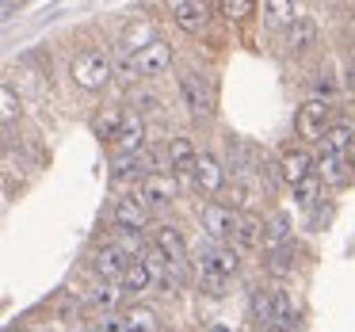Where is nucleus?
<instances>
[{
	"label": "nucleus",
	"mask_w": 355,
	"mask_h": 332,
	"mask_svg": "<svg viewBox=\"0 0 355 332\" xmlns=\"http://www.w3.org/2000/svg\"><path fill=\"white\" fill-rule=\"evenodd\" d=\"M73 85L85 88V92H96V88L107 85V77L115 73V58H107L103 50H85V54L73 58Z\"/></svg>",
	"instance_id": "nucleus-1"
},
{
	"label": "nucleus",
	"mask_w": 355,
	"mask_h": 332,
	"mask_svg": "<svg viewBox=\"0 0 355 332\" xmlns=\"http://www.w3.org/2000/svg\"><path fill=\"white\" fill-rule=\"evenodd\" d=\"M329 103H321V100H309L306 107L294 115V130H298V138H306V141H324V134L332 130L329 126Z\"/></svg>",
	"instance_id": "nucleus-2"
},
{
	"label": "nucleus",
	"mask_w": 355,
	"mask_h": 332,
	"mask_svg": "<svg viewBox=\"0 0 355 332\" xmlns=\"http://www.w3.org/2000/svg\"><path fill=\"white\" fill-rule=\"evenodd\" d=\"M172 199H176V176H168V172H149L138 184V202L146 210L149 207H168Z\"/></svg>",
	"instance_id": "nucleus-3"
},
{
	"label": "nucleus",
	"mask_w": 355,
	"mask_h": 332,
	"mask_svg": "<svg viewBox=\"0 0 355 332\" xmlns=\"http://www.w3.org/2000/svg\"><path fill=\"white\" fill-rule=\"evenodd\" d=\"M180 100H184V107L191 111L195 119H202V115H210V85L199 77V73H184L180 77Z\"/></svg>",
	"instance_id": "nucleus-4"
},
{
	"label": "nucleus",
	"mask_w": 355,
	"mask_h": 332,
	"mask_svg": "<svg viewBox=\"0 0 355 332\" xmlns=\"http://www.w3.org/2000/svg\"><path fill=\"white\" fill-rule=\"evenodd\" d=\"M134 260H126V252L119 245H103L100 252L92 256V271L103 279V283H115V279H126Z\"/></svg>",
	"instance_id": "nucleus-5"
},
{
	"label": "nucleus",
	"mask_w": 355,
	"mask_h": 332,
	"mask_svg": "<svg viewBox=\"0 0 355 332\" xmlns=\"http://www.w3.org/2000/svg\"><path fill=\"white\" fill-rule=\"evenodd\" d=\"M134 69H138V77H161V73H168L172 69V46L161 39H153L138 58H134Z\"/></svg>",
	"instance_id": "nucleus-6"
},
{
	"label": "nucleus",
	"mask_w": 355,
	"mask_h": 332,
	"mask_svg": "<svg viewBox=\"0 0 355 332\" xmlns=\"http://www.w3.org/2000/svg\"><path fill=\"white\" fill-rule=\"evenodd\" d=\"M237 225H241V218L233 214L230 207H222V202H210V207H202V229H207L214 241L233 237V233H237Z\"/></svg>",
	"instance_id": "nucleus-7"
},
{
	"label": "nucleus",
	"mask_w": 355,
	"mask_h": 332,
	"mask_svg": "<svg viewBox=\"0 0 355 332\" xmlns=\"http://www.w3.org/2000/svg\"><path fill=\"white\" fill-rule=\"evenodd\" d=\"M111 149H115L119 157H138L141 149H146V126H141L138 115H126V123H123V130L115 134Z\"/></svg>",
	"instance_id": "nucleus-8"
},
{
	"label": "nucleus",
	"mask_w": 355,
	"mask_h": 332,
	"mask_svg": "<svg viewBox=\"0 0 355 332\" xmlns=\"http://www.w3.org/2000/svg\"><path fill=\"white\" fill-rule=\"evenodd\" d=\"M279 180L283 184H291V187H298V184H306L313 172H309V157H306V149H286L283 157H279Z\"/></svg>",
	"instance_id": "nucleus-9"
},
{
	"label": "nucleus",
	"mask_w": 355,
	"mask_h": 332,
	"mask_svg": "<svg viewBox=\"0 0 355 332\" xmlns=\"http://www.w3.org/2000/svg\"><path fill=\"white\" fill-rule=\"evenodd\" d=\"M199 268L202 271H218V275H237V268H241V256L233 252V248H218V245H207L199 252Z\"/></svg>",
	"instance_id": "nucleus-10"
},
{
	"label": "nucleus",
	"mask_w": 355,
	"mask_h": 332,
	"mask_svg": "<svg viewBox=\"0 0 355 332\" xmlns=\"http://www.w3.org/2000/svg\"><path fill=\"white\" fill-rule=\"evenodd\" d=\"M111 218H115V225L126 233H141L149 225V210L141 207L138 199H119L115 210H111Z\"/></svg>",
	"instance_id": "nucleus-11"
},
{
	"label": "nucleus",
	"mask_w": 355,
	"mask_h": 332,
	"mask_svg": "<svg viewBox=\"0 0 355 332\" xmlns=\"http://www.w3.org/2000/svg\"><path fill=\"white\" fill-rule=\"evenodd\" d=\"M313 46H317V24L309 16H294L291 27H286V50L291 54H306Z\"/></svg>",
	"instance_id": "nucleus-12"
},
{
	"label": "nucleus",
	"mask_w": 355,
	"mask_h": 332,
	"mask_svg": "<svg viewBox=\"0 0 355 332\" xmlns=\"http://www.w3.org/2000/svg\"><path fill=\"white\" fill-rule=\"evenodd\" d=\"M153 248H157V252H161L168 263H184V260H187V245H184V237H180V229H172V225H157Z\"/></svg>",
	"instance_id": "nucleus-13"
},
{
	"label": "nucleus",
	"mask_w": 355,
	"mask_h": 332,
	"mask_svg": "<svg viewBox=\"0 0 355 332\" xmlns=\"http://www.w3.org/2000/svg\"><path fill=\"white\" fill-rule=\"evenodd\" d=\"M225 164H230L233 176H248L252 168H260V153H256L252 146H245V141L230 138V146H225Z\"/></svg>",
	"instance_id": "nucleus-14"
},
{
	"label": "nucleus",
	"mask_w": 355,
	"mask_h": 332,
	"mask_svg": "<svg viewBox=\"0 0 355 332\" xmlns=\"http://www.w3.org/2000/svg\"><path fill=\"white\" fill-rule=\"evenodd\" d=\"M207 16H210V8L207 4H195V0H180V4H172V19H176L184 31H202L207 27Z\"/></svg>",
	"instance_id": "nucleus-15"
},
{
	"label": "nucleus",
	"mask_w": 355,
	"mask_h": 332,
	"mask_svg": "<svg viewBox=\"0 0 355 332\" xmlns=\"http://www.w3.org/2000/svg\"><path fill=\"white\" fill-rule=\"evenodd\" d=\"M195 180H199V187L207 195H218V191H222V184H225V168L218 164V157L202 153L199 164H195Z\"/></svg>",
	"instance_id": "nucleus-16"
},
{
	"label": "nucleus",
	"mask_w": 355,
	"mask_h": 332,
	"mask_svg": "<svg viewBox=\"0 0 355 332\" xmlns=\"http://www.w3.org/2000/svg\"><path fill=\"white\" fill-rule=\"evenodd\" d=\"M168 164H172V172H195L199 153H195L191 138H172L168 141Z\"/></svg>",
	"instance_id": "nucleus-17"
},
{
	"label": "nucleus",
	"mask_w": 355,
	"mask_h": 332,
	"mask_svg": "<svg viewBox=\"0 0 355 332\" xmlns=\"http://www.w3.org/2000/svg\"><path fill=\"white\" fill-rule=\"evenodd\" d=\"M317 176L324 180V184H347V176H352V168H347L344 157L336 153H324L321 161H317Z\"/></svg>",
	"instance_id": "nucleus-18"
},
{
	"label": "nucleus",
	"mask_w": 355,
	"mask_h": 332,
	"mask_svg": "<svg viewBox=\"0 0 355 332\" xmlns=\"http://www.w3.org/2000/svg\"><path fill=\"white\" fill-rule=\"evenodd\" d=\"M146 164H149L146 153H138V157H119V164L111 168V176H115V180H138V184H141V180L149 176Z\"/></svg>",
	"instance_id": "nucleus-19"
},
{
	"label": "nucleus",
	"mask_w": 355,
	"mask_h": 332,
	"mask_svg": "<svg viewBox=\"0 0 355 332\" xmlns=\"http://www.w3.org/2000/svg\"><path fill=\"white\" fill-rule=\"evenodd\" d=\"M149 283H153V268H149L146 260H134L130 271H126V279H123V290L141 294V290H149Z\"/></svg>",
	"instance_id": "nucleus-20"
},
{
	"label": "nucleus",
	"mask_w": 355,
	"mask_h": 332,
	"mask_svg": "<svg viewBox=\"0 0 355 332\" xmlns=\"http://www.w3.org/2000/svg\"><path fill=\"white\" fill-rule=\"evenodd\" d=\"M263 245H268V248H275V252H279V248H286V245H291V222H286L283 214H275L268 225H263Z\"/></svg>",
	"instance_id": "nucleus-21"
},
{
	"label": "nucleus",
	"mask_w": 355,
	"mask_h": 332,
	"mask_svg": "<svg viewBox=\"0 0 355 332\" xmlns=\"http://www.w3.org/2000/svg\"><path fill=\"white\" fill-rule=\"evenodd\" d=\"M248 309H252V317L263 324V329H271V324H275V298H271L268 290H252Z\"/></svg>",
	"instance_id": "nucleus-22"
},
{
	"label": "nucleus",
	"mask_w": 355,
	"mask_h": 332,
	"mask_svg": "<svg viewBox=\"0 0 355 332\" xmlns=\"http://www.w3.org/2000/svg\"><path fill=\"white\" fill-rule=\"evenodd\" d=\"M352 141H355V130H352V126H332V130L324 134V153H336V157H344V161H347V149H352Z\"/></svg>",
	"instance_id": "nucleus-23"
},
{
	"label": "nucleus",
	"mask_w": 355,
	"mask_h": 332,
	"mask_svg": "<svg viewBox=\"0 0 355 332\" xmlns=\"http://www.w3.org/2000/svg\"><path fill=\"white\" fill-rule=\"evenodd\" d=\"M233 241H237V248H260L263 245V229L256 218H241L237 233H233Z\"/></svg>",
	"instance_id": "nucleus-24"
},
{
	"label": "nucleus",
	"mask_w": 355,
	"mask_h": 332,
	"mask_svg": "<svg viewBox=\"0 0 355 332\" xmlns=\"http://www.w3.org/2000/svg\"><path fill=\"white\" fill-rule=\"evenodd\" d=\"M123 294H126L123 286H115V283H103V286H96V290H92V298H88V302H92L96 309H103V313L111 317V309H115L119 302H123Z\"/></svg>",
	"instance_id": "nucleus-25"
},
{
	"label": "nucleus",
	"mask_w": 355,
	"mask_h": 332,
	"mask_svg": "<svg viewBox=\"0 0 355 332\" xmlns=\"http://www.w3.org/2000/svg\"><path fill=\"white\" fill-rule=\"evenodd\" d=\"M126 329L130 332H157V313L153 309H141V306H134V309H126Z\"/></svg>",
	"instance_id": "nucleus-26"
},
{
	"label": "nucleus",
	"mask_w": 355,
	"mask_h": 332,
	"mask_svg": "<svg viewBox=\"0 0 355 332\" xmlns=\"http://www.w3.org/2000/svg\"><path fill=\"white\" fill-rule=\"evenodd\" d=\"M271 298H275V324L279 329H294V302L286 290H271Z\"/></svg>",
	"instance_id": "nucleus-27"
},
{
	"label": "nucleus",
	"mask_w": 355,
	"mask_h": 332,
	"mask_svg": "<svg viewBox=\"0 0 355 332\" xmlns=\"http://www.w3.org/2000/svg\"><path fill=\"white\" fill-rule=\"evenodd\" d=\"M263 19H268V24L294 19V4H286V0H268V4H263Z\"/></svg>",
	"instance_id": "nucleus-28"
},
{
	"label": "nucleus",
	"mask_w": 355,
	"mask_h": 332,
	"mask_svg": "<svg viewBox=\"0 0 355 332\" xmlns=\"http://www.w3.org/2000/svg\"><path fill=\"white\" fill-rule=\"evenodd\" d=\"M317 195H321V176H309L306 184H298V187H294V199H298L302 207H313V202H317Z\"/></svg>",
	"instance_id": "nucleus-29"
},
{
	"label": "nucleus",
	"mask_w": 355,
	"mask_h": 332,
	"mask_svg": "<svg viewBox=\"0 0 355 332\" xmlns=\"http://www.w3.org/2000/svg\"><path fill=\"white\" fill-rule=\"evenodd\" d=\"M332 96H336V80H332L329 73H317V77H313V100L329 103Z\"/></svg>",
	"instance_id": "nucleus-30"
},
{
	"label": "nucleus",
	"mask_w": 355,
	"mask_h": 332,
	"mask_svg": "<svg viewBox=\"0 0 355 332\" xmlns=\"http://www.w3.org/2000/svg\"><path fill=\"white\" fill-rule=\"evenodd\" d=\"M225 286H230V279H225V275H218V271H202V290H207L210 298H222Z\"/></svg>",
	"instance_id": "nucleus-31"
},
{
	"label": "nucleus",
	"mask_w": 355,
	"mask_h": 332,
	"mask_svg": "<svg viewBox=\"0 0 355 332\" xmlns=\"http://www.w3.org/2000/svg\"><path fill=\"white\" fill-rule=\"evenodd\" d=\"M0 111H4V123H12L19 111V100H16V88L12 85H4V92H0Z\"/></svg>",
	"instance_id": "nucleus-32"
},
{
	"label": "nucleus",
	"mask_w": 355,
	"mask_h": 332,
	"mask_svg": "<svg viewBox=\"0 0 355 332\" xmlns=\"http://www.w3.org/2000/svg\"><path fill=\"white\" fill-rule=\"evenodd\" d=\"M218 8H222V16L241 19V16H248V12H252V4H248V0H222Z\"/></svg>",
	"instance_id": "nucleus-33"
},
{
	"label": "nucleus",
	"mask_w": 355,
	"mask_h": 332,
	"mask_svg": "<svg viewBox=\"0 0 355 332\" xmlns=\"http://www.w3.org/2000/svg\"><path fill=\"white\" fill-rule=\"evenodd\" d=\"M119 248H123L126 256H141V252H146V245H141V233H126V229H123V237H119Z\"/></svg>",
	"instance_id": "nucleus-34"
},
{
	"label": "nucleus",
	"mask_w": 355,
	"mask_h": 332,
	"mask_svg": "<svg viewBox=\"0 0 355 332\" xmlns=\"http://www.w3.org/2000/svg\"><path fill=\"white\" fill-rule=\"evenodd\" d=\"M100 332H130V329H126V317L111 313V317H103V321H100Z\"/></svg>",
	"instance_id": "nucleus-35"
},
{
	"label": "nucleus",
	"mask_w": 355,
	"mask_h": 332,
	"mask_svg": "<svg viewBox=\"0 0 355 332\" xmlns=\"http://www.w3.org/2000/svg\"><path fill=\"white\" fill-rule=\"evenodd\" d=\"M134 111H138V115H149V111H157V96H138V100H134Z\"/></svg>",
	"instance_id": "nucleus-36"
},
{
	"label": "nucleus",
	"mask_w": 355,
	"mask_h": 332,
	"mask_svg": "<svg viewBox=\"0 0 355 332\" xmlns=\"http://www.w3.org/2000/svg\"><path fill=\"white\" fill-rule=\"evenodd\" d=\"M347 85H352V92H355V62H352V73H347Z\"/></svg>",
	"instance_id": "nucleus-37"
},
{
	"label": "nucleus",
	"mask_w": 355,
	"mask_h": 332,
	"mask_svg": "<svg viewBox=\"0 0 355 332\" xmlns=\"http://www.w3.org/2000/svg\"><path fill=\"white\" fill-rule=\"evenodd\" d=\"M347 161H355V141H352V149H347Z\"/></svg>",
	"instance_id": "nucleus-38"
},
{
	"label": "nucleus",
	"mask_w": 355,
	"mask_h": 332,
	"mask_svg": "<svg viewBox=\"0 0 355 332\" xmlns=\"http://www.w3.org/2000/svg\"><path fill=\"white\" fill-rule=\"evenodd\" d=\"M210 332H230V329H225V324H214V329H210Z\"/></svg>",
	"instance_id": "nucleus-39"
},
{
	"label": "nucleus",
	"mask_w": 355,
	"mask_h": 332,
	"mask_svg": "<svg viewBox=\"0 0 355 332\" xmlns=\"http://www.w3.org/2000/svg\"><path fill=\"white\" fill-rule=\"evenodd\" d=\"M263 332H286V329H279V324H271V329H263Z\"/></svg>",
	"instance_id": "nucleus-40"
},
{
	"label": "nucleus",
	"mask_w": 355,
	"mask_h": 332,
	"mask_svg": "<svg viewBox=\"0 0 355 332\" xmlns=\"http://www.w3.org/2000/svg\"><path fill=\"white\" fill-rule=\"evenodd\" d=\"M80 332H100V329H80Z\"/></svg>",
	"instance_id": "nucleus-41"
}]
</instances>
